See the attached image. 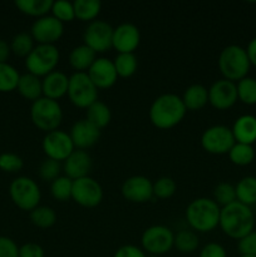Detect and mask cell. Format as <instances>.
<instances>
[{"label":"cell","instance_id":"obj_1","mask_svg":"<svg viewBox=\"0 0 256 257\" xmlns=\"http://www.w3.org/2000/svg\"><path fill=\"white\" fill-rule=\"evenodd\" d=\"M187 109L182 98L175 93H165L156 98L150 108V120L156 128L162 131L171 130L182 122Z\"/></svg>","mask_w":256,"mask_h":257},{"label":"cell","instance_id":"obj_2","mask_svg":"<svg viewBox=\"0 0 256 257\" xmlns=\"http://www.w3.org/2000/svg\"><path fill=\"white\" fill-rule=\"evenodd\" d=\"M218 226L226 236L238 241L253 231L255 216L248 206L235 201L221 208Z\"/></svg>","mask_w":256,"mask_h":257},{"label":"cell","instance_id":"obj_3","mask_svg":"<svg viewBox=\"0 0 256 257\" xmlns=\"http://www.w3.org/2000/svg\"><path fill=\"white\" fill-rule=\"evenodd\" d=\"M221 207L208 197L195 198L188 203L185 211V217L192 231L207 233L218 227Z\"/></svg>","mask_w":256,"mask_h":257},{"label":"cell","instance_id":"obj_4","mask_svg":"<svg viewBox=\"0 0 256 257\" xmlns=\"http://www.w3.org/2000/svg\"><path fill=\"white\" fill-rule=\"evenodd\" d=\"M217 64L223 79L233 83L247 77L251 67L245 48L236 44L227 45L221 50Z\"/></svg>","mask_w":256,"mask_h":257},{"label":"cell","instance_id":"obj_5","mask_svg":"<svg viewBox=\"0 0 256 257\" xmlns=\"http://www.w3.org/2000/svg\"><path fill=\"white\" fill-rule=\"evenodd\" d=\"M30 119L38 130L45 133L59 130L63 122L62 105L57 100L39 98L30 107Z\"/></svg>","mask_w":256,"mask_h":257},{"label":"cell","instance_id":"obj_6","mask_svg":"<svg viewBox=\"0 0 256 257\" xmlns=\"http://www.w3.org/2000/svg\"><path fill=\"white\" fill-rule=\"evenodd\" d=\"M9 195L13 203L19 210L30 211L38 207L42 200V191L33 178L20 176L12 181L9 186Z\"/></svg>","mask_w":256,"mask_h":257},{"label":"cell","instance_id":"obj_7","mask_svg":"<svg viewBox=\"0 0 256 257\" xmlns=\"http://www.w3.org/2000/svg\"><path fill=\"white\" fill-rule=\"evenodd\" d=\"M60 59V53L55 45L38 44L25 58V68L28 73L39 78H44L49 73L57 70Z\"/></svg>","mask_w":256,"mask_h":257},{"label":"cell","instance_id":"obj_8","mask_svg":"<svg viewBox=\"0 0 256 257\" xmlns=\"http://www.w3.org/2000/svg\"><path fill=\"white\" fill-rule=\"evenodd\" d=\"M67 95L75 107L87 109L98 100V88L87 73L74 72L69 77Z\"/></svg>","mask_w":256,"mask_h":257},{"label":"cell","instance_id":"obj_9","mask_svg":"<svg viewBox=\"0 0 256 257\" xmlns=\"http://www.w3.org/2000/svg\"><path fill=\"white\" fill-rule=\"evenodd\" d=\"M175 233L170 227L163 225H153L146 228L141 237L142 250L150 255H165L173 248Z\"/></svg>","mask_w":256,"mask_h":257},{"label":"cell","instance_id":"obj_10","mask_svg":"<svg viewBox=\"0 0 256 257\" xmlns=\"http://www.w3.org/2000/svg\"><path fill=\"white\" fill-rule=\"evenodd\" d=\"M236 141L227 125H211L201 136V146L210 155H227Z\"/></svg>","mask_w":256,"mask_h":257},{"label":"cell","instance_id":"obj_11","mask_svg":"<svg viewBox=\"0 0 256 257\" xmlns=\"http://www.w3.org/2000/svg\"><path fill=\"white\" fill-rule=\"evenodd\" d=\"M72 200L80 207H97L103 201L102 186L90 176L73 181Z\"/></svg>","mask_w":256,"mask_h":257},{"label":"cell","instance_id":"obj_12","mask_svg":"<svg viewBox=\"0 0 256 257\" xmlns=\"http://www.w3.org/2000/svg\"><path fill=\"white\" fill-rule=\"evenodd\" d=\"M42 148L47 158H52L58 162H64L75 150L69 133L62 130L45 133Z\"/></svg>","mask_w":256,"mask_h":257},{"label":"cell","instance_id":"obj_13","mask_svg":"<svg viewBox=\"0 0 256 257\" xmlns=\"http://www.w3.org/2000/svg\"><path fill=\"white\" fill-rule=\"evenodd\" d=\"M113 29L114 28L104 20H94L88 23L83 34V40L87 47L95 53H104L112 48Z\"/></svg>","mask_w":256,"mask_h":257},{"label":"cell","instance_id":"obj_14","mask_svg":"<svg viewBox=\"0 0 256 257\" xmlns=\"http://www.w3.org/2000/svg\"><path fill=\"white\" fill-rule=\"evenodd\" d=\"M63 33L64 24L55 19L52 14L38 18L30 28V34L38 44L55 45V43L62 38Z\"/></svg>","mask_w":256,"mask_h":257},{"label":"cell","instance_id":"obj_15","mask_svg":"<svg viewBox=\"0 0 256 257\" xmlns=\"http://www.w3.org/2000/svg\"><path fill=\"white\" fill-rule=\"evenodd\" d=\"M236 83L227 79H218L208 88V103L218 110L230 109L237 102Z\"/></svg>","mask_w":256,"mask_h":257},{"label":"cell","instance_id":"obj_16","mask_svg":"<svg viewBox=\"0 0 256 257\" xmlns=\"http://www.w3.org/2000/svg\"><path fill=\"white\" fill-rule=\"evenodd\" d=\"M123 198L132 203H146L153 198V182L145 176H132L120 187Z\"/></svg>","mask_w":256,"mask_h":257},{"label":"cell","instance_id":"obj_17","mask_svg":"<svg viewBox=\"0 0 256 257\" xmlns=\"http://www.w3.org/2000/svg\"><path fill=\"white\" fill-rule=\"evenodd\" d=\"M87 74L98 89H109L118 80L113 60L104 57H98L88 69Z\"/></svg>","mask_w":256,"mask_h":257},{"label":"cell","instance_id":"obj_18","mask_svg":"<svg viewBox=\"0 0 256 257\" xmlns=\"http://www.w3.org/2000/svg\"><path fill=\"white\" fill-rule=\"evenodd\" d=\"M140 43L141 32L132 23H122L113 29L112 48L118 53H135Z\"/></svg>","mask_w":256,"mask_h":257},{"label":"cell","instance_id":"obj_19","mask_svg":"<svg viewBox=\"0 0 256 257\" xmlns=\"http://www.w3.org/2000/svg\"><path fill=\"white\" fill-rule=\"evenodd\" d=\"M64 176L72 181L88 177L93 167V160L87 151L74 150V152L63 162Z\"/></svg>","mask_w":256,"mask_h":257},{"label":"cell","instance_id":"obj_20","mask_svg":"<svg viewBox=\"0 0 256 257\" xmlns=\"http://www.w3.org/2000/svg\"><path fill=\"white\" fill-rule=\"evenodd\" d=\"M75 150H88L93 147L100 138V130L88 122L87 119L77 120L69 131Z\"/></svg>","mask_w":256,"mask_h":257},{"label":"cell","instance_id":"obj_21","mask_svg":"<svg viewBox=\"0 0 256 257\" xmlns=\"http://www.w3.org/2000/svg\"><path fill=\"white\" fill-rule=\"evenodd\" d=\"M43 83V97L49 99L57 100L67 95L68 85H69V77L64 72L54 70L42 78Z\"/></svg>","mask_w":256,"mask_h":257},{"label":"cell","instance_id":"obj_22","mask_svg":"<svg viewBox=\"0 0 256 257\" xmlns=\"http://www.w3.org/2000/svg\"><path fill=\"white\" fill-rule=\"evenodd\" d=\"M231 131L236 142L252 146L256 142V117L251 114L240 115Z\"/></svg>","mask_w":256,"mask_h":257},{"label":"cell","instance_id":"obj_23","mask_svg":"<svg viewBox=\"0 0 256 257\" xmlns=\"http://www.w3.org/2000/svg\"><path fill=\"white\" fill-rule=\"evenodd\" d=\"M181 98L187 110H200L208 103V89L198 83L191 84L186 88Z\"/></svg>","mask_w":256,"mask_h":257},{"label":"cell","instance_id":"obj_24","mask_svg":"<svg viewBox=\"0 0 256 257\" xmlns=\"http://www.w3.org/2000/svg\"><path fill=\"white\" fill-rule=\"evenodd\" d=\"M97 53L85 44L73 48L69 53V64L75 72L87 73L97 59Z\"/></svg>","mask_w":256,"mask_h":257},{"label":"cell","instance_id":"obj_25","mask_svg":"<svg viewBox=\"0 0 256 257\" xmlns=\"http://www.w3.org/2000/svg\"><path fill=\"white\" fill-rule=\"evenodd\" d=\"M17 90L24 99L35 102L43 97L42 78L30 74V73L22 74L19 83H18Z\"/></svg>","mask_w":256,"mask_h":257},{"label":"cell","instance_id":"obj_26","mask_svg":"<svg viewBox=\"0 0 256 257\" xmlns=\"http://www.w3.org/2000/svg\"><path fill=\"white\" fill-rule=\"evenodd\" d=\"M85 119L92 123L98 130H103L112 120V112H110V108L105 103L97 100V102H94L87 108Z\"/></svg>","mask_w":256,"mask_h":257},{"label":"cell","instance_id":"obj_27","mask_svg":"<svg viewBox=\"0 0 256 257\" xmlns=\"http://www.w3.org/2000/svg\"><path fill=\"white\" fill-rule=\"evenodd\" d=\"M73 5H74L75 19L85 23L97 20V17L102 9V3L99 0H75Z\"/></svg>","mask_w":256,"mask_h":257},{"label":"cell","instance_id":"obj_28","mask_svg":"<svg viewBox=\"0 0 256 257\" xmlns=\"http://www.w3.org/2000/svg\"><path fill=\"white\" fill-rule=\"evenodd\" d=\"M53 0H17L15 7L23 14L34 18L45 17L52 10Z\"/></svg>","mask_w":256,"mask_h":257},{"label":"cell","instance_id":"obj_29","mask_svg":"<svg viewBox=\"0 0 256 257\" xmlns=\"http://www.w3.org/2000/svg\"><path fill=\"white\" fill-rule=\"evenodd\" d=\"M236 200L242 205L252 206L256 203V177L246 176L241 178L235 186Z\"/></svg>","mask_w":256,"mask_h":257},{"label":"cell","instance_id":"obj_30","mask_svg":"<svg viewBox=\"0 0 256 257\" xmlns=\"http://www.w3.org/2000/svg\"><path fill=\"white\" fill-rule=\"evenodd\" d=\"M118 78H131L138 68V59L135 53H118L113 59Z\"/></svg>","mask_w":256,"mask_h":257},{"label":"cell","instance_id":"obj_31","mask_svg":"<svg viewBox=\"0 0 256 257\" xmlns=\"http://www.w3.org/2000/svg\"><path fill=\"white\" fill-rule=\"evenodd\" d=\"M200 246L198 235L192 230H181L175 235L173 247L181 253H193Z\"/></svg>","mask_w":256,"mask_h":257},{"label":"cell","instance_id":"obj_32","mask_svg":"<svg viewBox=\"0 0 256 257\" xmlns=\"http://www.w3.org/2000/svg\"><path fill=\"white\" fill-rule=\"evenodd\" d=\"M30 221L35 227L50 228L57 222V212L49 206H38L29 212Z\"/></svg>","mask_w":256,"mask_h":257},{"label":"cell","instance_id":"obj_33","mask_svg":"<svg viewBox=\"0 0 256 257\" xmlns=\"http://www.w3.org/2000/svg\"><path fill=\"white\" fill-rule=\"evenodd\" d=\"M227 155L233 165L241 166V167L251 165L252 161L255 160V150L252 146L243 145V143L236 142Z\"/></svg>","mask_w":256,"mask_h":257},{"label":"cell","instance_id":"obj_34","mask_svg":"<svg viewBox=\"0 0 256 257\" xmlns=\"http://www.w3.org/2000/svg\"><path fill=\"white\" fill-rule=\"evenodd\" d=\"M20 74L9 63H0V92L9 93L17 90Z\"/></svg>","mask_w":256,"mask_h":257},{"label":"cell","instance_id":"obj_35","mask_svg":"<svg viewBox=\"0 0 256 257\" xmlns=\"http://www.w3.org/2000/svg\"><path fill=\"white\" fill-rule=\"evenodd\" d=\"M34 39L32 34L27 32H20L10 42V49L13 54L20 58H27L34 49Z\"/></svg>","mask_w":256,"mask_h":257},{"label":"cell","instance_id":"obj_36","mask_svg":"<svg viewBox=\"0 0 256 257\" xmlns=\"http://www.w3.org/2000/svg\"><path fill=\"white\" fill-rule=\"evenodd\" d=\"M73 181L67 176H59L50 183V195L58 202H67L72 198Z\"/></svg>","mask_w":256,"mask_h":257},{"label":"cell","instance_id":"obj_37","mask_svg":"<svg viewBox=\"0 0 256 257\" xmlns=\"http://www.w3.org/2000/svg\"><path fill=\"white\" fill-rule=\"evenodd\" d=\"M237 88V99L243 104H256V79L251 77H245L236 83Z\"/></svg>","mask_w":256,"mask_h":257},{"label":"cell","instance_id":"obj_38","mask_svg":"<svg viewBox=\"0 0 256 257\" xmlns=\"http://www.w3.org/2000/svg\"><path fill=\"white\" fill-rule=\"evenodd\" d=\"M213 201L220 206L221 208L230 203L235 202L236 200V190L235 186L228 182H220L213 188Z\"/></svg>","mask_w":256,"mask_h":257},{"label":"cell","instance_id":"obj_39","mask_svg":"<svg viewBox=\"0 0 256 257\" xmlns=\"http://www.w3.org/2000/svg\"><path fill=\"white\" fill-rule=\"evenodd\" d=\"M63 170L62 163L58 161L52 160V158H45L38 168V175H39L40 180L44 182H50L57 180L60 176V172Z\"/></svg>","mask_w":256,"mask_h":257},{"label":"cell","instance_id":"obj_40","mask_svg":"<svg viewBox=\"0 0 256 257\" xmlns=\"http://www.w3.org/2000/svg\"><path fill=\"white\" fill-rule=\"evenodd\" d=\"M177 185L175 180L171 177H160L153 182V197L160 198V200H167L171 198L176 193Z\"/></svg>","mask_w":256,"mask_h":257},{"label":"cell","instance_id":"obj_41","mask_svg":"<svg viewBox=\"0 0 256 257\" xmlns=\"http://www.w3.org/2000/svg\"><path fill=\"white\" fill-rule=\"evenodd\" d=\"M50 13H52V15L55 19L62 22L63 24H64V23H69L75 19L74 5L70 2H64V0L53 2Z\"/></svg>","mask_w":256,"mask_h":257},{"label":"cell","instance_id":"obj_42","mask_svg":"<svg viewBox=\"0 0 256 257\" xmlns=\"http://www.w3.org/2000/svg\"><path fill=\"white\" fill-rule=\"evenodd\" d=\"M23 167H24V161L20 156L12 152H4L0 155V170L4 172H19Z\"/></svg>","mask_w":256,"mask_h":257},{"label":"cell","instance_id":"obj_43","mask_svg":"<svg viewBox=\"0 0 256 257\" xmlns=\"http://www.w3.org/2000/svg\"><path fill=\"white\" fill-rule=\"evenodd\" d=\"M237 250L241 256H256V231L237 241Z\"/></svg>","mask_w":256,"mask_h":257},{"label":"cell","instance_id":"obj_44","mask_svg":"<svg viewBox=\"0 0 256 257\" xmlns=\"http://www.w3.org/2000/svg\"><path fill=\"white\" fill-rule=\"evenodd\" d=\"M0 257H19V246L13 238L0 236Z\"/></svg>","mask_w":256,"mask_h":257},{"label":"cell","instance_id":"obj_45","mask_svg":"<svg viewBox=\"0 0 256 257\" xmlns=\"http://www.w3.org/2000/svg\"><path fill=\"white\" fill-rule=\"evenodd\" d=\"M198 257H227V252L221 243L208 242L201 248Z\"/></svg>","mask_w":256,"mask_h":257},{"label":"cell","instance_id":"obj_46","mask_svg":"<svg viewBox=\"0 0 256 257\" xmlns=\"http://www.w3.org/2000/svg\"><path fill=\"white\" fill-rule=\"evenodd\" d=\"M44 248L35 242H27L19 247V257H44Z\"/></svg>","mask_w":256,"mask_h":257},{"label":"cell","instance_id":"obj_47","mask_svg":"<svg viewBox=\"0 0 256 257\" xmlns=\"http://www.w3.org/2000/svg\"><path fill=\"white\" fill-rule=\"evenodd\" d=\"M113 257H147L145 251L136 245H123L114 252Z\"/></svg>","mask_w":256,"mask_h":257},{"label":"cell","instance_id":"obj_48","mask_svg":"<svg viewBox=\"0 0 256 257\" xmlns=\"http://www.w3.org/2000/svg\"><path fill=\"white\" fill-rule=\"evenodd\" d=\"M10 44L5 42L4 39H0V63H8V59L10 57Z\"/></svg>","mask_w":256,"mask_h":257},{"label":"cell","instance_id":"obj_49","mask_svg":"<svg viewBox=\"0 0 256 257\" xmlns=\"http://www.w3.org/2000/svg\"><path fill=\"white\" fill-rule=\"evenodd\" d=\"M246 53H247L250 64L256 67V38L250 40V43H248L247 47H246Z\"/></svg>","mask_w":256,"mask_h":257},{"label":"cell","instance_id":"obj_50","mask_svg":"<svg viewBox=\"0 0 256 257\" xmlns=\"http://www.w3.org/2000/svg\"><path fill=\"white\" fill-rule=\"evenodd\" d=\"M240 257H256V256H240Z\"/></svg>","mask_w":256,"mask_h":257}]
</instances>
